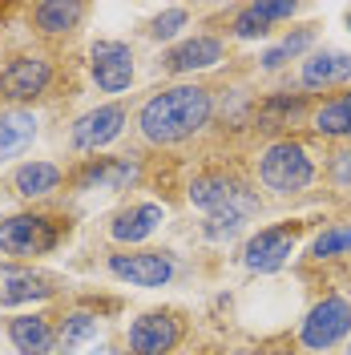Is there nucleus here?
Returning <instances> with one entry per match:
<instances>
[{"mask_svg":"<svg viewBox=\"0 0 351 355\" xmlns=\"http://www.w3.org/2000/svg\"><path fill=\"white\" fill-rule=\"evenodd\" d=\"M214 113V101H210V89L202 85H174L154 93L142 113H137V130L146 141L154 146H178L186 137H194Z\"/></svg>","mask_w":351,"mask_h":355,"instance_id":"f257e3e1","label":"nucleus"},{"mask_svg":"<svg viewBox=\"0 0 351 355\" xmlns=\"http://www.w3.org/2000/svg\"><path fill=\"white\" fill-rule=\"evenodd\" d=\"M190 202H194L198 210L210 214V226H206L210 239L234 234L242 222H246V214H255V206H259V198H255L250 190H242L239 182H230L226 174L194 178V186H190Z\"/></svg>","mask_w":351,"mask_h":355,"instance_id":"f03ea898","label":"nucleus"},{"mask_svg":"<svg viewBox=\"0 0 351 355\" xmlns=\"http://www.w3.org/2000/svg\"><path fill=\"white\" fill-rule=\"evenodd\" d=\"M259 178H263L266 190H275V194H299V190L311 186L315 166H311L307 150L299 141H275L259 157Z\"/></svg>","mask_w":351,"mask_h":355,"instance_id":"7ed1b4c3","label":"nucleus"},{"mask_svg":"<svg viewBox=\"0 0 351 355\" xmlns=\"http://www.w3.org/2000/svg\"><path fill=\"white\" fill-rule=\"evenodd\" d=\"M61 234H65V226L49 214H12L0 222V250L17 254V259H37L61 243Z\"/></svg>","mask_w":351,"mask_h":355,"instance_id":"20e7f679","label":"nucleus"},{"mask_svg":"<svg viewBox=\"0 0 351 355\" xmlns=\"http://www.w3.org/2000/svg\"><path fill=\"white\" fill-rule=\"evenodd\" d=\"M348 331H351V303L339 299V295H331V299L311 307V315L303 319L299 339H303V347H311V352H323V347H335Z\"/></svg>","mask_w":351,"mask_h":355,"instance_id":"39448f33","label":"nucleus"},{"mask_svg":"<svg viewBox=\"0 0 351 355\" xmlns=\"http://www.w3.org/2000/svg\"><path fill=\"white\" fill-rule=\"evenodd\" d=\"M89 73H93L97 89H105V93H121V89H130V81H133V53H130V44L97 41V44H93V53H89Z\"/></svg>","mask_w":351,"mask_h":355,"instance_id":"423d86ee","label":"nucleus"},{"mask_svg":"<svg viewBox=\"0 0 351 355\" xmlns=\"http://www.w3.org/2000/svg\"><path fill=\"white\" fill-rule=\"evenodd\" d=\"M57 291L53 275L33 270L21 263H0V307H21V303H37Z\"/></svg>","mask_w":351,"mask_h":355,"instance_id":"0eeeda50","label":"nucleus"},{"mask_svg":"<svg viewBox=\"0 0 351 355\" xmlns=\"http://www.w3.org/2000/svg\"><path fill=\"white\" fill-rule=\"evenodd\" d=\"M110 270L133 287H166L174 279V263L162 250H133V254H110Z\"/></svg>","mask_w":351,"mask_h":355,"instance_id":"6e6552de","label":"nucleus"},{"mask_svg":"<svg viewBox=\"0 0 351 355\" xmlns=\"http://www.w3.org/2000/svg\"><path fill=\"white\" fill-rule=\"evenodd\" d=\"M121 130H126V110L121 105H97V110L81 113L73 121L69 141H73V150H101V146L117 141Z\"/></svg>","mask_w":351,"mask_h":355,"instance_id":"1a4fd4ad","label":"nucleus"},{"mask_svg":"<svg viewBox=\"0 0 351 355\" xmlns=\"http://www.w3.org/2000/svg\"><path fill=\"white\" fill-rule=\"evenodd\" d=\"M49 81H53V69H49L44 57H17L0 73V97H8V101H33V97H41L44 89H49Z\"/></svg>","mask_w":351,"mask_h":355,"instance_id":"9d476101","label":"nucleus"},{"mask_svg":"<svg viewBox=\"0 0 351 355\" xmlns=\"http://www.w3.org/2000/svg\"><path fill=\"white\" fill-rule=\"evenodd\" d=\"M178 339H182V327H178L174 315H166V311H150V315L133 319L130 352L133 355H162V352H174Z\"/></svg>","mask_w":351,"mask_h":355,"instance_id":"9b49d317","label":"nucleus"},{"mask_svg":"<svg viewBox=\"0 0 351 355\" xmlns=\"http://www.w3.org/2000/svg\"><path fill=\"white\" fill-rule=\"evenodd\" d=\"M291 250H295V230L291 226H266L246 243L242 263L250 270H259V275H271V270H279L291 259Z\"/></svg>","mask_w":351,"mask_h":355,"instance_id":"f8f14e48","label":"nucleus"},{"mask_svg":"<svg viewBox=\"0 0 351 355\" xmlns=\"http://www.w3.org/2000/svg\"><path fill=\"white\" fill-rule=\"evenodd\" d=\"M222 61V41L219 37H194V41H182L178 49H170L162 57L166 73H194V69H210Z\"/></svg>","mask_w":351,"mask_h":355,"instance_id":"ddd939ff","label":"nucleus"},{"mask_svg":"<svg viewBox=\"0 0 351 355\" xmlns=\"http://www.w3.org/2000/svg\"><path fill=\"white\" fill-rule=\"evenodd\" d=\"M8 339L21 355H49L57 347V331L44 315H17L8 319Z\"/></svg>","mask_w":351,"mask_h":355,"instance_id":"4468645a","label":"nucleus"},{"mask_svg":"<svg viewBox=\"0 0 351 355\" xmlns=\"http://www.w3.org/2000/svg\"><path fill=\"white\" fill-rule=\"evenodd\" d=\"M157 222H162V206L142 202V206L121 210V214L110 222V239L113 243H142V239H150L157 230Z\"/></svg>","mask_w":351,"mask_h":355,"instance_id":"2eb2a0df","label":"nucleus"},{"mask_svg":"<svg viewBox=\"0 0 351 355\" xmlns=\"http://www.w3.org/2000/svg\"><path fill=\"white\" fill-rule=\"evenodd\" d=\"M37 137V117L28 110H8L0 113V162L21 157Z\"/></svg>","mask_w":351,"mask_h":355,"instance_id":"dca6fc26","label":"nucleus"},{"mask_svg":"<svg viewBox=\"0 0 351 355\" xmlns=\"http://www.w3.org/2000/svg\"><path fill=\"white\" fill-rule=\"evenodd\" d=\"M351 81V53H315L303 61V85L307 89H327Z\"/></svg>","mask_w":351,"mask_h":355,"instance_id":"f3484780","label":"nucleus"},{"mask_svg":"<svg viewBox=\"0 0 351 355\" xmlns=\"http://www.w3.org/2000/svg\"><path fill=\"white\" fill-rule=\"evenodd\" d=\"M295 12H299V4H246L239 17H234V37L255 41V37H263L275 21H291Z\"/></svg>","mask_w":351,"mask_h":355,"instance_id":"a211bd4d","label":"nucleus"},{"mask_svg":"<svg viewBox=\"0 0 351 355\" xmlns=\"http://www.w3.org/2000/svg\"><path fill=\"white\" fill-rule=\"evenodd\" d=\"M12 186L21 198H44L61 186V170L53 162H24L21 170L12 174Z\"/></svg>","mask_w":351,"mask_h":355,"instance_id":"6ab92c4d","label":"nucleus"},{"mask_svg":"<svg viewBox=\"0 0 351 355\" xmlns=\"http://www.w3.org/2000/svg\"><path fill=\"white\" fill-rule=\"evenodd\" d=\"M81 17H85V4H77V0H44L33 8V21L41 33H69Z\"/></svg>","mask_w":351,"mask_h":355,"instance_id":"aec40b11","label":"nucleus"},{"mask_svg":"<svg viewBox=\"0 0 351 355\" xmlns=\"http://www.w3.org/2000/svg\"><path fill=\"white\" fill-rule=\"evenodd\" d=\"M133 178H137V166H133L130 157H105V162L89 166L81 182H85V186H110V190H121V186H130Z\"/></svg>","mask_w":351,"mask_h":355,"instance_id":"412c9836","label":"nucleus"},{"mask_svg":"<svg viewBox=\"0 0 351 355\" xmlns=\"http://www.w3.org/2000/svg\"><path fill=\"white\" fill-rule=\"evenodd\" d=\"M315 133H323V137H351V93L327 101L323 110L315 113Z\"/></svg>","mask_w":351,"mask_h":355,"instance_id":"4be33fe9","label":"nucleus"},{"mask_svg":"<svg viewBox=\"0 0 351 355\" xmlns=\"http://www.w3.org/2000/svg\"><path fill=\"white\" fill-rule=\"evenodd\" d=\"M97 335V315H89V311H73L65 319V327H61V347L73 352V347H81L85 339Z\"/></svg>","mask_w":351,"mask_h":355,"instance_id":"5701e85b","label":"nucleus"},{"mask_svg":"<svg viewBox=\"0 0 351 355\" xmlns=\"http://www.w3.org/2000/svg\"><path fill=\"white\" fill-rule=\"evenodd\" d=\"M335 254H351V226H327L311 243V259H335Z\"/></svg>","mask_w":351,"mask_h":355,"instance_id":"b1692460","label":"nucleus"},{"mask_svg":"<svg viewBox=\"0 0 351 355\" xmlns=\"http://www.w3.org/2000/svg\"><path fill=\"white\" fill-rule=\"evenodd\" d=\"M307 44H311V33L303 28V33H295V37H286L283 44H275V49H266L263 65H266V69H279L283 61H291V57H299V53H303Z\"/></svg>","mask_w":351,"mask_h":355,"instance_id":"393cba45","label":"nucleus"},{"mask_svg":"<svg viewBox=\"0 0 351 355\" xmlns=\"http://www.w3.org/2000/svg\"><path fill=\"white\" fill-rule=\"evenodd\" d=\"M178 28H186V8H166L162 17H154L150 21V37L154 41H170V37H178Z\"/></svg>","mask_w":351,"mask_h":355,"instance_id":"a878e982","label":"nucleus"},{"mask_svg":"<svg viewBox=\"0 0 351 355\" xmlns=\"http://www.w3.org/2000/svg\"><path fill=\"white\" fill-rule=\"evenodd\" d=\"M331 178H335V186H351V150L348 154H335V162H331Z\"/></svg>","mask_w":351,"mask_h":355,"instance_id":"bb28decb","label":"nucleus"},{"mask_svg":"<svg viewBox=\"0 0 351 355\" xmlns=\"http://www.w3.org/2000/svg\"><path fill=\"white\" fill-rule=\"evenodd\" d=\"M93 355H117V352H110V347H97V352H93Z\"/></svg>","mask_w":351,"mask_h":355,"instance_id":"cd10ccee","label":"nucleus"},{"mask_svg":"<svg viewBox=\"0 0 351 355\" xmlns=\"http://www.w3.org/2000/svg\"><path fill=\"white\" fill-rule=\"evenodd\" d=\"M348 28H351V12H348Z\"/></svg>","mask_w":351,"mask_h":355,"instance_id":"c85d7f7f","label":"nucleus"}]
</instances>
